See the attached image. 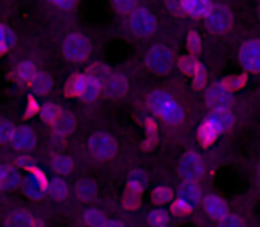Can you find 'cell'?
Listing matches in <instances>:
<instances>
[{
	"label": "cell",
	"instance_id": "cell-1",
	"mask_svg": "<svg viewBox=\"0 0 260 227\" xmlns=\"http://www.w3.org/2000/svg\"><path fill=\"white\" fill-rule=\"evenodd\" d=\"M149 108L159 116L167 124H179L184 119L182 107L165 91H152L147 98Z\"/></svg>",
	"mask_w": 260,
	"mask_h": 227
},
{
	"label": "cell",
	"instance_id": "cell-2",
	"mask_svg": "<svg viewBox=\"0 0 260 227\" xmlns=\"http://www.w3.org/2000/svg\"><path fill=\"white\" fill-rule=\"evenodd\" d=\"M131 32L138 38H149L156 32L157 21L156 16L145 7H137L133 13L129 14V20H127Z\"/></svg>",
	"mask_w": 260,
	"mask_h": 227
},
{
	"label": "cell",
	"instance_id": "cell-3",
	"mask_svg": "<svg viewBox=\"0 0 260 227\" xmlns=\"http://www.w3.org/2000/svg\"><path fill=\"white\" fill-rule=\"evenodd\" d=\"M145 64L156 75H167L174 66V52L165 45H156L149 48L145 55Z\"/></svg>",
	"mask_w": 260,
	"mask_h": 227
},
{
	"label": "cell",
	"instance_id": "cell-4",
	"mask_svg": "<svg viewBox=\"0 0 260 227\" xmlns=\"http://www.w3.org/2000/svg\"><path fill=\"white\" fill-rule=\"evenodd\" d=\"M62 53L71 62H83L90 55V43L82 34H69L66 36L62 43Z\"/></svg>",
	"mask_w": 260,
	"mask_h": 227
},
{
	"label": "cell",
	"instance_id": "cell-5",
	"mask_svg": "<svg viewBox=\"0 0 260 227\" xmlns=\"http://www.w3.org/2000/svg\"><path fill=\"white\" fill-rule=\"evenodd\" d=\"M232 11L225 6H212L211 13L206 16V25L214 34H225L232 27Z\"/></svg>",
	"mask_w": 260,
	"mask_h": 227
},
{
	"label": "cell",
	"instance_id": "cell-6",
	"mask_svg": "<svg viewBox=\"0 0 260 227\" xmlns=\"http://www.w3.org/2000/svg\"><path fill=\"white\" fill-rule=\"evenodd\" d=\"M89 151L98 160H110L117 153V142L108 133H96L89 138Z\"/></svg>",
	"mask_w": 260,
	"mask_h": 227
},
{
	"label": "cell",
	"instance_id": "cell-7",
	"mask_svg": "<svg viewBox=\"0 0 260 227\" xmlns=\"http://www.w3.org/2000/svg\"><path fill=\"white\" fill-rule=\"evenodd\" d=\"M239 61L246 71H260V39H250L239 50Z\"/></svg>",
	"mask_w": 260,
	"mask_h": 227
},
{
	"label": "cell",
	"instance_id": "cell-8",
	"mask_svg": "<svg viewBox=\"0 0 260 227\" xmlns=\"http://www.w3.org/2000/svg\"><path fill=\"white\" fill-rule=\"evenodd\" d=\"M223 131H225V126H223L221 121L218 119V116L212 112L211 116H207L206 119H204V123L199 126V140H200V144H202L204 148H209V146L216 140V137H218V135H221Z\"/></svg>",
	"mask_w": 260,
	"mask_h": 227
},
{
	"label": "cell",
	"instance_id": "cell-9",
	"mask_svg": "<svg viewBox=\"0 0 260 227\" xmlns=\"http://www.w3.org/2000/svg\"><path fill=\"white\" fill-rule=\"evenodd\" d=\"M206 103L211 110H229L232 107V94L221 83H214L207 89Z\"/></svg>",
	"mask_w": 260,
	"mask_h": 227
},
{
	"label": "cell",
	"instance_id": "cell-10",
	"mask_svg": "<svg viewBox=\"0 0 260 227\" xmlns=\"http://www.w3.org/2000/svg\"><path fill=\"white\" fill-rule=\"evenodd\" d=\"M179 171H181V176L186 179V181H195V179L202 178L204 174V162L195 151H189L182 156L181 165H179Z\"/></svg>",
	"mask_w": 260,
	"mask_h": 227
},
{
	"label": "cell",
	"instance_id": "cell-11",
	"mask_svg": "<svg viewBox=\"0 0 260 227\" xmlns=\"http://www.w3.org/2000/svg\"><path fill=\"white\" fill-rule=\"evenodd\" d=\"M30 171H32V174L28 176V178H25V181H23V190L30 199H43V195H45L50 183L46 181L45 174L39 172L36 167H32Z\"/></svg>",
	"mask_w": 260,
	"mask_h": 227
},
{
	"label": "cell",
	"instance_id": "cell-12",
	"mask_svg": "<svg viewBox=\"0 0 260 227\" xmlns=\"http://www.w3.org/2000/svg\"><path fill=\"white\" fill-rule=\"evenodd\" d=\"M103 91L108 98H122L127 93V80L126 76L119 75V73H112V75L106 76V80L103 82Z\"/></svg>",
	"mask_w": 260,
	"mask_h": 227
},
{
	"label": "cell",
	"instance_id": "cell-13",
	"mask_svg": "<svg viewBox=\"0 0 260 227\" xmlns=\"http://www.w3.org/2000/svg\"><path fill=\"white\" fill-rule=\"evenodd\" d=\"M182 13L191 18H206L212 9L211 0H181Z\"/></svg>",
	"mask_w": 260,
	"mask_h": 227
},
{
	"label": "cell",
	"instance_id": "cell-14",
	"mask_svg": "<svg viewBox=\"0 0 260 227\" xmlns=\"http://www.w3.org/2000/svg\"><path fill=\"white\" fill-rule=\"evenodd\" d=\"M11 144H13L14 149H20V151H28L36 146V135L30 128L21 126L16 128L13 138H11Z\"/></svg>",
	"mask_w": 260,
	"mask_h": 227
},
{
	"label": "cell",
	"instance_id": "cell-15",
	"mask_svg": "<svg viewBox=\"0 0 260 227\" xmlns=\"http://www.w3.org/2000/svg\"><path fill=\"white\" fill-rule=\"evenodd\" d=\"M204 206H206V211L209 213L211 218H216V220H221L229 215V206L218 195H207L204 199Z\"/></svg>",
	"mask_w": 260,
	"mask_h": 227
},
{
	"label": "cell",
	"instance_id": "cell-16",
	"mask_svg": "<svg viewBox=\"0 0 260 227\" xmlns=\"http://www.w3.org/2000/svg\"><path fill=\"white\" fill-rule=\"evenodd\" d=\"M101 91H103V82H101V78L90 73V75L85 76V87H83V93L80 98H82L83 101H87V103H90V101H94L100 96Z\"/></svg>",
	"mask_w": 260,
	"mask_h": 227
},
{
	"label": "cell",
	"instance_id": "cell-17",
	"mask_svg": "<svg viewBox=\"0 0 260 227\" xmlns=\"http://www.w3.org/2000/svg\"><path fill=\"white\" fill-rule=\"evenodd\" d=\"M177 195H179V199L186 201V203L191 204L193 208H195L197 204H200V201H202V192H200V188L193 181L182 183L181 188L177 190Z\"/></svg>",
	"mask_w": 260,
	"mask_h": 227
},
{
	"label": "cell",
	"instance_id": "cell-18",
	"mask_svg": "<svg viewBox=\"0 0 260 227\" xmlns=\"http://www.w3.org/2000/svg\"><path fill=\"white\" fill-rule=\"evenodd\" d=\"M21 183V176L18 169L9 165H0V188L13 190Z\"/></svg>",
	"mask_w": 260,
	"mask_h": 227
},
{
	"label": "cell",
	"instance_id": "cell-19",
	"mask_svg": "<svg viewBox=\"0 0 260 227\" xmlns=\"http://www.w3.org/2000/svg\"><path fill=\"white\" fill-rule=\"evenodd\" d=\"M30 86H32V89H34L36 94H46V93H50V89L53 87V80L48 73L38 71L34 78H32Z\"/></svg>",
	"mask_w": 260,
	"mask_h": 227
},
{
	"label": "cell",
	"instance_id": "cell-20",
	"mask_svg": "<svg viewBox=\"0 0 260 227\" xmlns=\"http://www.w3.org/2000/svg\"><path fill=\"white\" fill-rule=\"evenodd\" d=\"M6 227H34V218L27 211H14L7 217Z\"/></svg>",
	"mask_w": 260,
	"mask_h": 227
},
{
	"label": "cell",
	"instance_id": "cell-21",
	"mask_svg": "<svg viewBox=\"0 0 260 227\" xmlns=\"http://www.w3.org/2000/svg\"><path fill=\"white\" fill-rule=\"evenodd\" d=\"M53 128L58 135H68L75 128V117L68 112H60L57 119L53 121Z\"/></svg>",
	"mask_w": 260,
	"mask_h": 227
},
{
	"label": "cell",
	"instance_id": "cell-22",
	"mask_svg": "<svg viewBox=\"0 0 260 227\" xmlns=\"http://www.w3.org/2000/svg\"><path fill=\"white\" fill-rule=\"evenodd\" d=\"M145 185H147V174H145L144 171L137 169L127 176V188L129 190H135V192L142 193V190L145 188Z\"/></svg>",
	"mask_w": 260,
	"mask_h": 227
},
{
	"label": "cell",
	"instance_id": "cell-23",
	"mask_svg": "<svg viewBox=\"0 0 260 227\" xmlns=\"http://www.w3.org/2000/svg\"><path fill=\"white\" fill-rule=\"evenodd\" d=\"M73 165H75L73 160L66 155H57L52 158V167L57 174H69L73 171Z\"/></svg>",
	"mask_w": 260,
	"mask_h": 227
},
{
	"label": "cell",
	"instance_id": "cell-24",
	"mask_svg": "<svg viewBox=\"0 0 260 227\" xmlns=\"http://www.w3.org/2000/svg\"><path fill=\"white\" fill-rule=\"evenodd\" d=\"M246 82H248V76L244 75H234V76H226V78H223L221 82V86L225 87L226 91H230V93H234V91H239V89H243L244 86H246Z\"/></svg>",
	"mask_w": 260,
	"mask_h": 227
},
{
	"label": "cell",
	"instance_id": "cell-25",
	"mask_svg": "<svg viewBox=\"0 0 260 227\" xmlns=\"http://www.w3.org/2000/svg\"><path fill=\"white\" fill-rule=\"evenodd\" d=\"M36 73H38V69H36L34 62H30V61L20 62L18 68H16V75L21 82H32V78L36 76Z\"/></svg>",
	"mask_w": 260,
	"mask_h": 227
},
{
	"label": "cell",
	"instance_id": "cell-26",
	"mask_svg": "<svg viewBox=\"0 0 260 227\" xmlns=\"http://www.w3.org/2000/svg\"><path fill=\"white\" fill-rule=\"evenodd\" d=\"M177 66H179V69H181V71L184 73V75H193V73L197 71V68L200 66V62L197 61V59L193 57V53H191V55H182V57H179Z\"/></svg>",
	"mask_w": 260,
	"mask_h": 227
},
{
	"label": "cell",
	"instance_id": "cell-27",
	"mask_svg": "<svg viewBox=\"0 0 260 227\" xmlns=\"http://www.w3.org/2000/svg\"><path fill=\"white\" fill-rule=\"evenodd\" d=\"M14 43H16V36H14V32L0 23V52H6V50L13 48Z\"/></svg>",
	"mask_w": 260,
	"mask_h": 227
},
{
	"label": "cell",
	"instance_id": "cell-28",
	"mask_svg": "<svg viewBox=\"0 0 260 227\" xmlns=\"http://www.w3.org/2000/svg\"><path fill=\"white\" fill-rule=\"evenodd\" d=\"M14 131H16L14 124L9 119H6V117H0V144L2 142H11Z\"/></svg>",
	"mask_w": 260,
	"mask_h": 227
},
{
	"label": "cell",
	"instance_id": "cell-29",
	"mask_svg": "<svg viewBox=\"0 0 260 227\" xmlns=\"http://www.w3.org/2000/svg\"><path fill=\"white\" fill-rule=\"evenodd\" d=\"M85 224L89 227H105L106 218L100 210H89L85 213Z\"/></svg>",
	"mask_w": 260,
	"mask_h": 227
},
{
	"label": "cell",
	"instance_id": "cell-30",
	"mask_svg": "<svg viewBox=\"0 0 260 227\" xmlns=\"http://www.w3.org/2000/svg\"><path fill=\"white\" fill-rule=\"evenodd\" d=\"M76 190H78V195L82 197L83 201H92L94 195H96V186L90 181H80Z\"/></svg>",
	"mask_w": 260,
	"mask_h": 227
},
{
	"label": "cell",
	"instance_id": "cell-31",
	"mask_svg": "<svg viewBox=\"0 0 260 227\" xmlns=\"http://www.w3.org/2000/svg\"><path fill=\"white\" fill-rule=\"evenodd\" d=\"M50 192L53 193L57 199H64L66 195H68V185H66L64 181H62L60 178L53 179V181H50Z\"/></svg>",
	"mask_w": 260,
	"mask_h": 227
},
{
	"label": "cell",
	"instance_id": "cell-32",
	"mask_svg": "<svg viewBox=\"0 0 260 227\" xmlns=\"http://www.w3.org/2000/svg\"><path fill=\"white\" fill-rule=\"evenodd\" d=\"M186 45H188V50L195 55V53H199L200 50H202V39H200L199 32L197 31H191L188 34V39H186Z\"/></svg>",
	"mask_w": 260,
	"mask_h": 227
},
{
	"label": "cell",
	"instance_id": "cell-33",
	"mask_svg": "<svg viewBox=\"0 0 260 227\" xmlns=\"http://www.w3.org/2000/svg\"><path fill=\"white\" fill-rule=\"evenodd\" d=\"M112 4L122 14H131L137 9V0H112Z\"/></svg>",
	"mask_w": 260,
	"mask_h": 227
},
{
	"label": "cell",
	"instance_id": "cell-34",
	"mask_svg": "<svg viewBox=\"0 0 260 227\" xmlns=\"http://www.w3.org/2000/svg\"><path fill=\"white\" fill-rule=\"evenodd\" d=\"M193 87L195 89H204L206 87V83H207V71H206V68H204L202 64L197 68V71L193 73Z\"/></svg>",
	"mask_w": 260,
	"mask_h": 227
},
{
	"label": "cell",
	"instance_id": "cell-35",
	"mask_svg": "<svg viewBox=\"0 0 260 227\" xmlns=\"http://www.w3.org/2000/svg\"><path fill=\"white\" fill-rule=\"evenodd\" d=\"M170 199H172V190L167 188V186H157V188H154V192H152V201L156 204H163Z\"/></svg>",
	"mask_w": 260,
	"mask_h": 227
},
{
	"label": "cell",
	"instance_id": "cell-36",
	"mask_svg": "<svg viewBox=\"0 0 260 227\" xmlns=\"http://www.w3.org/2000/svg\"><path fill=\"white\" fill-rule=\"evenodd\" d=\"M172 211H174L175 215H179V217H184V215L191 213L193 206H191V204L186 203V201L177 199V201H174V204H172Z\"/></svg>",
	"mask_w": 260,
	"mask_h": 227
},
{
	"label": "cell",
	"instance_id": "cell-37",
	"mask_svg": "<svg viewBox=\"0 0 260 227\" xmlns=\"http://www.w3.org/2000/svg\"><path fill=\"white\" fill-rule=\"evenodd\" d=\"M145 130L149 133V138H147V144H144L145 149H149L151 146H154L156 138H157V131H156V123L152 119H145Z\"/></svg>",
	"mask_w": 260,
	"mask_h": 227
},
{
	"label": "cell",
	"instance_id": "cell-38",
	"mask_svg": "<svg viewBox=\"0 0 260 227\" xmlns=\"http://www.w3.org/2000/svg\"><path fill=\"white\" fill-rule=\"evenodd\" d=\"M58 114H60V110H58L55 105L52 103H48V105H45V107L41 108V117L46 121V123H52L53 124V121L58 117Z\"/></svg>",
	"mask_w": 260,
	"mask_h": 227
},
{
	"label": "cell",
	"instance_id": "cell-39",
	"mask_svg": "<svg viewBox=\"0 0 260 227\" xmlns=\"http://www.w3.org/2000/svg\"><path fill=\"white\" fill-rule=\"evenodd\" d=\"M149 222H151L154 227H159V225H167L168 222V215L165 210H154L149 217Z\"/></svg>",
	"mask_w": 260,
	"mask_h": 227
},
{
	"label": "cell",
	"instance_id": "cell-40",
	"mask_svg": "<svg viewBox=\"0 0 260 227\" xmlns=\"http://www.w3.org/2000/svg\"><path fill=\"white\" fill-rule=\"evenodd\" d=\"M140 204V192H135V190H126V195H124V206L126 208H137Z\"/></svg>",
	"mask_w": 260,
	"mask_h": 227
},
{
	"label": "cell",
	"instance_id": "cell-41",
	"mask_svg": "<svg viewBox=\"0 0 260 227\" xmlns=\"http://www.w3.org/2000/svg\"><path fill=\"white\" fill-rule=\"evenodd\" d=\"M83 87H85V76H75L69 83V93L76 94V96H82Z\"/></svg>",
	"mask_w": 260,
	"mask_h": 227
},
{
	"label": "cell",
	"instance_id": "cell-42",
	"mask_svg": "<svg viewBox=\"0 0 260 227\" xmlns=\"http://www.w3.org/2000/svg\"><path fill=\"white\" fill-rule=\"evenodd\" d=\"M218 116V119L221 121V124L225 126V131L226 130H230L232 128V124H234V116H232V112H230V108L229 110H212Z\"/></svg>",
	"mask_w": 260,
	"mask_h": 227
},
{
	"label": "cell",
	"instance_id": "cell-43",
	"mask_svg": "<svg viewBox=\"0 0 260 227\" xmlns=\"http://www.w3.org/2000/svg\"><path fill=\"white\" fill-rule=\"evenodd\" d=\"M219 227H246V225H244V222L237 215H226L225 218H221Z\"/></svg>",
	"mask_w": 260,
	"mask_h": 227
},
{
	"label": "cell",
	"instance_id": "cell-44",
	"mask_svg": "<svg viewBox=\"0 0 260 227\" xmlns=\"http://www.w3.org/2000/svg\"><path fill=\"white\" fill-rule=\"evenodd\" d=\"M48 2L53 4V6L58 7V9H71V7L76 4V0H48Z\"/></svg>",
	"mask_w": 260,
	"mask_h": 227
},
{
	"label": "cell",
	"instance_id": "cell-45",
	"mask_svg": "<svg viewBox=\"0 0 260 227\" xmlns=\"http://www.w3.org/2000/svg\"><path fill=\"white\" fill-rule=\"evenodd\" d=\"M167 6L172 13H177L181 14L182 13V6H181V0H167Z\"/></svg>",
	"mask_w": 260,
	"mask_h": 227
},
{
	"label": "cell",
	"instance_id": "cell-46",
	"mask_svg": "<svg viewBox=\"0 0 260 227\" xmlns=\"http://www.w3.org/2000/svg\"><path fill=\"white\" fill-rule=\"evenodd\" d=\"M105 227H124L120 222H117V220H110V222H106Z\"/></svg>",
	"mask_w": 260,
	"mask_h": 227
},
{
	"label": "cell",
	"instance_id": "cell-47",
	"mask_svg": "<svg viewBox=\"0 0 260 227\" xmlns=\"http://www.w3.org/2000/svg\"><path fill=\"white\" fill-rule=\"evenodd\" d=\"M258 18H260V6H258Z\"/></svg>",
	"mask_w": 260,
	"mask_h": 227
},
{
	"label": "cell",
	"instance_id": "cell-48",
	"mask_svg": "<svg viewBox=\"0 0 260 227\" xmlns=\"http://www.w3.org/2000/svg\"><path fill=\"white\" fill-rule=\"evenodd\" d=\"M258 176H260V163H258Z\"/></svg>",
	"mask_w": 260,
	"mask_h": 227
},
{
	"label": "cell",
	"instance_id": "cell-49",
	"mask_svg": "<svg viewBox=\"0 0 260 227\" xmlns=\"http://www.w3.org/2000/svg\"><path fill=\"white\" fill-rule=\"evenodd\" d=\"M159 227H165V225H159Z\"/></svg>",
	"mask_w": 260,
	"mask_h": 227
}]
</instances>
